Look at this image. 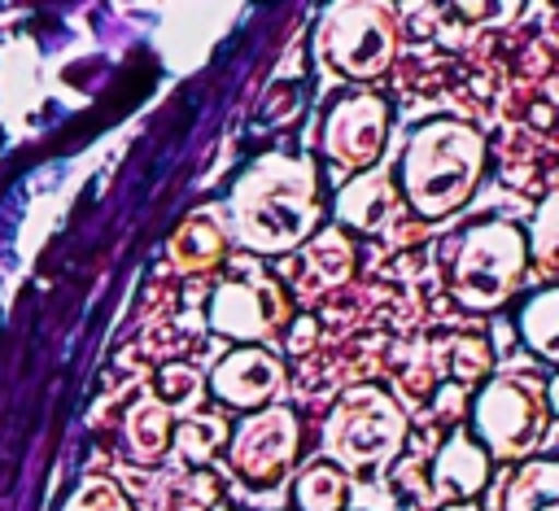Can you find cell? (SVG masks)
Wrapping results in <instances>:
<instances>
[{"instance_id": "obj_11", "label": "cell", "mask_w": 559, "mask_h": 511, "mask_svg": "<svg viewBox=\"0 0 559 511\" xmlns=\"http://www.w3.org/2000/svg\"><path fill=\"white\" fill-rule=\"evenodd\" d=\"M485 476H489V454L476 441L459 437V432H454V441L441 445V454L432 463L437 498H472V494H480Z\"/></svg>"}, {"instance_id": "obj_16", "label": "cell", "mask_w": 559, "mask_h": 511, "mask_svg": "<svg viewBox=\"0 0 559 511\" xmlns=\"http://www.w3.org/2000/svg\"><path fill=\"white\" fill-rule=\"evenodd\" d=\"M349 266H354V249L341 231H323L314 236V245L306 249V275L314 288H336L349 280Z\"/></svg>"}, {"instance_id": "obj_10", "label": "cell", "mask_w": 559, "mask_h": 511, "mask_svg": "<svg viewBox=\"0 0 559 511\" xmlns=\"http://www.w3.org/2000/svg\"><path fill=\"white\" fill-rule=\"evenodd\" d=\"M284 384V367L275 354L266 349H253V345H240L231 349L214 371H210V389L231 402V406H245V411H262Z\"/></svg>"}, {"instance_id": "obj_6", "label": "cell", "mask_w": 559, "mask_h": 511, "mask_svg": "<svg viewBox=\"0 0 559 511\" xmlns=\"http://www.w3.org/2000/svg\"><path fill=\"white\" fill-rule=\"evenodd\" d=\"M476 432L493 459H524L546 424L542 384L528 376H493L476 397Z\"/></svg>"}, {"instance_id": "obj_15", "label": "cell", "mask_w": 559, "mask_h": 511, "mask_svg": "<svg viewBox=\"0 0 559 511\" xmlns=\"http://www.w3.org/2000/svg\"><path fill=\"white\" fill-rule=\"evenodd\" d=\"M127 445L135 459H157L170 441V411L157 402V397H140L131 411H127Z\"/></svg>"}, {"instance_id": "obj_4", "label": "cell", "mask_w": 559, "mask_h": 511, "mask_svg": "<svg viewBox=\"0 0 559 511\" xmlns=\"http://www.w3.org/2000/svg\"><path fill=\"white\" fill-rule=\"evenodd\" d=\"M402 441H406V415L380 389H349L323 424V454L349 472L393 463Z\"/></svg>"}, {"instance_id": "obj_9", "label": "cell", "mask_w": 559, "mask_h": 511, "mask_svg": "<svg viewBox=\"0 0 559 511\" xmlns=\"http://www.w3.org/2000/svg\"><path fill=\"white\" fill-rule=\"evenodd\" d=\"M389 135V105L376 92H354L332 105L323 122V153L341 170H362L380 157Z\"/></svg>"}, {"instance_id": "obj_20", "label": "cell", "mask_w": 559, "mask_h": 511, "mask_svg": "<svg viewBox=\"0 0 559 511\" xmlns=\"http://www.w3.org/2000/svg\"><path fill=\"white\" fill-rule=\"evenodd\" d=\"M223 441H227V424H223L218 415H188V419L175 428V450H179L188 463H205Z\"/></svg>"}, {"instance_id": "obj_14", "label": "cell", "mask_w": 559, "mask_h": 511, "mask_svg": "<svg viewBox=\"0 0 559 511\" xmlns=\"http://www.w3.org/2000/svg\"><path fill=\"white\" fill-rule=\"evenodd\" d=\"M502 511H559V467L550 459L524 463L507 485Z\"/></svg>"}, {"instance_id": "obj_13", "label": "cell", "mask_w": 559, "mask_h": 511, "mask_svg": "<svg viewBox=\"0 0 559 511\" xmlns=\"http://www.w3.org/2000/svg\"><path fill=\"white\" fill-rule=\"evenodd\" d=\"M223 249H227V231H223V223H218L214 214H205V210L188 214V218L175 227V236H170V262H175V271H188V275L210 271V266L223 258Z\"/></svg>"}, {"instance_id": "obj_1", "label": "cell", "mask_w": 559, "mask_h": 511, "mask_svg": "<svg viewBox=\"0 0 559 511\" xmlns=\"http://www.w3.org/2000/svg\"><path fill=\"white\" fill-rule=\"evenodd\" d=\"M236 236L253 253H284L314 231L319 192L314 170L301 157H262L253 162L231 192Z\"/></svg>"}, {"instance_id": "obj_3", "label": "cell", "mask_w": 559, "mask_h": 511, "mask_svg": "<svg viewBox=\"0 0 559 511\" xmlns=\"http://www.w3.org/2000/svg\"><path fill=\"white\" fill-rule=\"evenodd\" d=\"M524 236L493 218V223H476L467 227L454 245H450V288L467 310H489L502 306L515 284L524 280Z\"/></svg>"}, {"instance_id": "obj_24", "label": "cell", "mask_w": 559, "mask_h": 511, "mask_svg": "<svg viewBox=\"0 0 559 511\" xmlns=\"http://www.w3.org/2000/svg\"><path fill=\"white\" fill-rule=\"evenodd\" d=\"M210 502H214V480L197 472V476L183 485V502H179V511H205Z\"/></svg>"}, {"instance_id": "obj_22", "label": "cell", "mask_w": 559, "mask_h": 511, "mask_svg": "<svg viewBox=\"0 0 559 511\" xmlns=\"http://www.w3.org/2000/svg\"><path fill=\"white\" fill-rule=\"evenodd\" d=\"M555 214H559V201H555V197H546V201H542V210H537V218H533V240L524 245L528 253H537V266H542L546 275L555 271V223H559Z\"/></svg>"}, {"instance_id": "obj_8", "label": "cell", "mask_w": 559, "mask_h": 511, "mask_svg": "<svg viewBox=\"0 0 559 511\" xmlns=\"http://www.w3.org/2000/svg\"><path fill=\"white\" fill-rule=\"evenodd\" d=\"M297 445H301L297 415L288 406H262L231 437V472L253 485H271L293 467Z\"/></svg>"}, {"instance_id": "obj_25", "label": "cell", "mask_w": 559, "mask_h": 511, "mask_svg": "<svg viewBox=\"0 0 559 511\" xmlns=\"http://www.w3.org/2000/svg\"><path fill=\"white\" fill-rule=\"evenodd\" d=\"M459 411H463L459 389H441V415H454V419H459Z\"/></svg>"}, {"instance_id": "obj_12", "label": "cell", "mask_w": 559, "mask_h": 511, "mask_svg": "<svg viewBox=\"0 0 559 511\" xmlns=\"http://www.w3.org/2000/svg\"><path fill=\"white\" fill-rule=\"evenodd\" d=\"M397 210H402V201H397L389 175H380V170L354 179V183L336 197V218L349 223V227H362V231H376V227L393 223Z\"/></svg>"}, {"instance_id": "obj_19", "label": "cell", "mask_w": 559, "mask_h": 511, "mask_svg": "<svg viewBox=\"0 0 559 511\" xmlns=\"http://www.w3.org/2000/svg\"><path fill=\"white\" fill-rule=\"evenodd\" d=\"M201 371L197 367H188V363H170V367H162L157 371V384H153V393H157V402L166 406V411H175V415H188L197 402H201Z\"/></svg>"}, {"instance_id": "obj_17", "label": "cell", "mask_w": 559, "mask_h": 511, "mask_svg": "<svg viewBox=\"0 0 559 511\" xmlns=\"http://www.w3.org/2000/svg\"><path fill=\"white\" fill-rule=\"evenodd\" d=\"M520 332L524 341L542 354V358H555L559 354V293L555 288H542L524 301V314H520Z\"/></svg>"}, {"instance_id": "obj_7", "label": "cell", "mask_w": 559, "mask_h": 511, "mask_svg": "<svg viewBox=\"0 0 559 511\" xmlns=\"http://www.w3.org/2000/svg\"><path fill=\"white\" fill-rule=\"evenodd\" d=\"M210 323L236 341H271L288 323V297L266 275H236L210 297Z\"/></svg>"}, {"instance_id": "obj_18", "label": "cell", "mask_w": 559, "mask_h": 511, "mask_svg": "<svg viewBox=\"0 0 559 511\" xmlns=\"http://www.w3.org/2000/svg\"><path fill=\"white\" fill-rule=\"evenodd\" d=\"M345 507V472L314 463L297 476V511H341Z\"/></svg>"}, {"instance_id": "obj_2", "label": "cell", "mask_w": 559, "mask_h": 511, "mask_svg": "<svg viewBox=\"0 0 559 511\" xmlns=\"http://www.w3.org/2000/svg\"><path fill=\"white\" fill-rule=\"evenodd\" d=\"M480 166H485V140L476 127L454 118L424 122L411 135V148L402 157L406 201L424 218H445L476 192Z\"/></svg>"}, {"instance_id": "obj_5", "label": "cell", "mask_w": 559, "mask_h": 511, "mask_svg": "<svg viewBox=\"0 0 559 511\" xmlns=\"http://www.w3.org/2000/svg\"><path fill=\"white\" fill-rule=\"evenodd\" d=\"M397 52L393 13L384 4H332L319 22V57L345 79H376Z\"/></svg>"}, {"instance_id": "obj_21", "label": "cell", "mask_w": 559, "mask_h": 511, "mask_svg": "<svg viewBox=\"0 0 559 511\" xmlns=\"http://www.w3.org/2000/svg\"><path fill=\"white\" fill-rule=\"evenodd\" d=\"M66 511H131V502H127V494H122L114 480L87 476V480L74 489V498L66 502Z\"/></svg>"}, {"instance_id": "obj_23", "label": "cell", "mask_w": 559, "mask_h": 511, "mask_svg": "<svg viewBox=\"0 0 559 511\" xmlns=\"http://www.w3.org/2000/svg\"><path fill=\"white\" fill-rule=\"evenodd\" d=\"M450 367H454L459 380L485 376V367H489V345L476 341V336H454V345H450Z\"/></svg>"}]
</instances>
